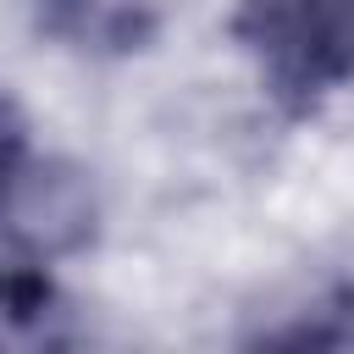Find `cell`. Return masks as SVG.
I'll return each instance as SVG.
<instances>
[{"label": "cell", "instance_id": "277c9868", "mask_svg": "<svg viewBox=\"0 0 354 354\" xmlns=\"http://www.w3.org/2000/svg\"><path fill=\"white\" fill-rule=\"evenodd\" d=\"M77 343V304L39 271V260L0 271V354H61Z\"/></svg>", "mask_w": 354, "mask_h": 354}, {"label": "cell", "instance_id": "5b68a950", "mask_svg": "<svg viewBox=\"0 0 354 354\" xmlns=\"http://www.w3.org/2000/svg\"><path fill=\"white\" fill-rule=\"evenodd\" d=\"M243 343L249 348H354V282L332 277L310 288L277 321H260Z\"/></svg>", "mask_w": 354, "mask_h": 354}, {"label": "cell", "instance_id": "8992f818", "mask_svg": "<svg viewBox=\"0 0 354 354\" xmlns=\"http://www.w3.org/2000/svg\"><path fill=\"white\" fill-rule=\"evenodd\" d=\"M22 160H28V138H22V116H17V105L0 94V194L11 188V177L22 171Z\"/></svg>", "mask_w": 354, "mask_h": 354}, {"label": "cell", "instance_id": "6da1fadb", "mask_svg": "<svg viewBox=\"0 0 354 354\" xmlns=\"http://www.w3.org/2000/svg\"><path fill=\"white\" fill-rule=\"evenodd\" d=\"M227 33L282 116H310L354 83V0H238Z\"/></svg>", "mask_w": 354, "mask_h": 354}, {"label": "cell", "instance_id": "3957f363", "mask_svg": "<svg viewBox=\"0 0 354 354\" xmlns=\"http://www.w3.org/2000/svg\"><path fill=\"white\" fill-rule=\"evenodd\" d=\"M39 28L94 61H122L155 44L160 0H39Z\"/></svg>", "mask_w": 354, "mask_h": 354}, {"label": "cell", "instance_id": "7a4b0ae2", "mask_svg": "<svg viewBox=\"0 0 354 354\" xmlns=\"http://www.w3.org/2000/svg\"><path fill=\"white\" fill-rule=\"evenodd\" d=\"M0 227L22 260H66L94 243L100 194L72 160H22V171L0 194Z\"/></svg>", "mask_w": 354, "mask_h": 354}]
</instances>
